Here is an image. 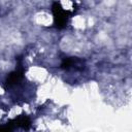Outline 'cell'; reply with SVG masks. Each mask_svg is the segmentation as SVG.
<instances>
[{"label":"cell","mask_w":132,"mask_h":132,"mask_svg":"<svg viewBox=\"0 0 132 132\" xmlns=\"http://www.w3.org/2000/svg\"><path fill=\"white\" fill-rule=\"evenodd\" d=\"M61 67L64 69H70V68H74V69H82L84 68V61L75 58V57H68L65 58L61 64Z\"/></svg>","instance_id":"7a4b0ae2"},{"label":"cell","mask_w":132,"mask_h":132,"mask_svg":"<svg viewBox=\"0 0 132 132\" xmlns=\"http://www.w3.org/2000/svg\"><path fill=\"white\" fill-rule=\"evenodd\" d=\"M23 69H18L13 72H11L8 76H7V79H6V85L7 86H11L13 84H15L16 81H19L22 77H23Z\"/></svg>","instance_id":"277c9868"},{"label":"cell","mask_w":132,"mask_h":132,"mask_svg":"<svg viewBox=\"0 0 132 132\" xmlns=\"http://www.w3.org/2000/svg\"><path fill=\"white\" fill-rule=\"evenodd\" d=\"M52 10H53V14H54L55 25L58 28H64L68 23L69 12L64 10L63 7L61 6V4L58 3V2H55L53 4Z\"/></svg>","instance_id":"6da1fadb"},{"label":"cell","mask_w":132,"mask_h":132,"mask_svg":"<svg viewBox=\"0 0 132 132\" xmlns=\"http://www.w3.org/2000/svg\"><path fill=\"white\" fill-rule=\"evenodd\" d=\"M12 121H13V124H14L15 127H21V128L26 129V130L29 129L30 126H31V121H30V119H29L27 116H24V114L18 117L16 119H14V120H12Z\"/></svg>","instance_id":"3957f363"},{"label":"cell","mask_w":132,"mask_h":132,"mask_svg":"<svg viewBox=\"0 0 132 132\" xmlns=\"http://www.w3.org/2000/svg\"><path fill=\"white\" fill-rule=\"evenodd\" d=\"M13 128H15V126L13 124V121H10L5 125L0 126V132H12Z\"/></svg>","instance_id":"5b68a950"}]
</instances>
